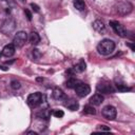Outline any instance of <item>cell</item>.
<instances>
[{
	"instance_id": "6da1fadb",
	"label": "cell",
	"mask_w": 135,
	"mask_h": 135,
	"mask_svg": "<svg viewBox=\"0 0 135 135\" xmlns=\"http://www.w3.org/2000/svg\"><path fill=\"white\" fill-rule=\"evenodd\" d=\"M114 50H115V42L111 39H103L97 45L98 53L103 56H108V55L112 54L114 52Z\"/></svg>"
},
{
	"instance_id": "52a82bcc",
	"label": "cell",
	"mask_w": 135,
	"mask_h": 135,
	"mask_svg": "<svg viewBox=\"0 0 135 135\" xmlns=\"http://www.w3.org/2000/svg\"><path fill=\"white\" fill-rule=\"evenodd\" d=\"M75 92H76V94H77L79 97H85V96H88V95L90 94L91 88H90V85L86 84V83H81V82H79V83L75 86Z\"/></svg>"
},
{
	"instance_id": "277c9868",
	"label": "cell",
	"mask_w": 135,
	"mask_h": 135,
	"mask_svg": "<svg viewBox=\"0 0 135 135\" xmlns=\"http://www.w3.org/2000/svg\"><path fill=\"white\" fill-rule=\"evenodd\" d=\"M97 91L101 94H112L115 92V89L113 84H111L108 81H101L97 84Z\"/></svg>"
},
{
	"instance_id": "e0dca14e",
	"label": "cell",
	"mask_w": 135,
	"mask_h": 135,
	"mask_svg": "<svg viewBox=\"0 0 135 135\" xmlns=\"http://www.w3.org/2000/svg\"><path fill=\"white\" fill-rule=\"evenodd\" d=\"M74 6L78 11H83L85 7V3L83 0H74Z\"/></svg>"
},
{
	"instance_id": "4316f807",
	"label": "cell",
	"mask_w": 135,
	"mask_h": 135,
	"mask_svg": "<svg viewBox=\"0 0 135 135\" xmlns=\"http://www.w3.org/2000/svg\"><path fill=\"white\" fill-rule=\"evenodd\" d=\"M27 134H34V135H37L36 132H27Z\"/></svg>"
},
{
	"instance_id": "cb8c5ba5",
	"label": "cell",
	"mask_w": 135,
	"mask_h": 135,
	"mask_svg": "<svg viewBox=\"0 0 135 135\" xmlns=\"http://www.w3.org/2000/svg\"><path fill=\"white\" fill-rule=\"evenodd\" d=\"M33 56H34V58H39L40 57V53H39V51L38 50H33Z\"/></svg>"
},
{
	"instance_id": "5bb4252c",
	"label": "cell",
	"mask_w": 135,
	"mask_h": 135,
	"mask_svg": "<svg viewBox=\"0 0 135 135\" xmlns=\"http://www.w3.org/2000/svg\"><path fill=\"white\" fill-rule=\"evenodd\" d=\"M85 68H86L85 62H84L83 60H80V61L73 68V70H74V72H76V73H82V72L85 70Z\"/></svg>"
},
{
	"instance_id": "ac0fdd59",
	"label": "cell",
	"mask_w": 135,
	"mask_h": 135,
	"mask_svg": "<svg viewBox=\"0 0 135 135\" xmlns=\"http://www.w3.org/2000/svg\"><path fill=\"white\" fill-rule=\"evenodd\" d=\"M80 81H78L77 79H75V78H70L66 82H65V85L68 86V88H70V89H75V86L79 83Z\"/></svg>"
},
{
	"instance_id": "d4e9b609",
	"label": "cell",
	"mask_w": 135,
	"mask_h": 135,
	"mask_svg": "<svg viewBox=\"0 0 135 135\" xmlns=\"http://www.w3.org/2000/svg\"><path fill=\"white\" fill-rule=\"evenodd\" d=\"M31 6H32V8H33V9H34L36 13H38V12H39V6H38L37 4H35V3H32V4H31Z\"/></svg>"
},
{
	"instance_id": "83f0119b",
	"label": "cell",
	"mask_w": 135,
	"mask_h": 135,
	"mask_svg": "<svg viewBox=\"0 0 135 135\" xmlns=\"http://www.w3.org/2000/svg\"><path fill=\"white\" fill-rule=\"evenodd\" d=\"M20 1H22V2H24V1H25V0H20Z\"/></svg>"
},
{
	"instance_id": "ba28073f",
	"label": "cell",
	"mask_w": 135,
	"mask_h": 135,
	"mask_svg": "<svg viewBox=\"0 0 135 135\" xmlns=\"http://www.w3.org/2000/svg\"><path fill=\"white\" fill-rule=\"evenodd\" d=\"M110 25H111V27L114 30V32H115L118 36H120V37H126V36H127V31H126V28H124L118 21L111 20V21H110Z\"/></svg>"
},
{
	"instance_id": "7402d4cb",
	"label": "cell",
	"mask_w": 135,
	"mask_h": 135,
	"mask_svg": "<svg viewBox=\"0 0 135 135\" xmlns=\"http://www.w3.org/2000/svg\"><path fill=\"white\" fill-rule=\"evenodd\" d=\"M97 130H98V131H110V128H109L108 126L101 124V126H98V127H97Z\"/></svg>"
},
{
	"instance_id": "9c48e42d",
	"label": "cell",
	"mask_w": 135,
	"mask_h": 135,
	"mask_svg": "<svg viewBox=\"0 0 135 135\" xmlns=\"http://www.w3.org/2000/svg\"><path fill=\"white\" fill-rule=\"evenodd\" d=\"M103 96L100 94V93H96V94H94L91 98H90V100H89V102H90V104H92V105H99V104H101L102 102H103Z\"/></svg>"
},
{
	"instance_id": "4fadbf2b",
	"label": "cell",
	"mask_w": 135,
	"mask_h": 135,
	"mask_svg": "<svg viewBox=\"0 0 135 135\" xmlns=\"http://www.w3.org/2000/svg\"><path fill=\"white\" fill-rule=\"evenodd\" d=\"M28 40H30V42H31L32 44L36 45V44L39 43L40 37H39V35H38L36 32H32V33L30 34V36H28Z\"/></svg>"
},
{
	"instance_id": "8fae6325",
	"label": "cell",
	"mask_w": 135,
	"mask_h": 135,
	"mask_svg": "<svg viewBox=\"0 0 135 135\" xmlns=\"http://www.w3.org/2000/svg\"><path fill=\"white\" fill-rule=\"evenodd\" d=\"M92 25H93V28L98 33H103L105 31V25L101 20H95Z\"/></svg>"
},
{
	"instance_id": "2e32d148",
	"label": "cell",
	"mask_w": 135,
	"mask_h": 135,
	"mask_svg": "<svg viewBox=\"0 0 135 135\" xmlns=\"http://www.w3.org/2000/svg\"><path fill=\"white\" fill-rule=\"evenodd\" d=\"M65 105H66L71 111H75V110H77V109H78V107H79L78 102H77V101H75L74 99H71L69 102H66V103H65Z\"/></svg>"
},
{
	"instance_id": "5b68a950",
	"label": "cell",
	"mask_w": 135,
	"mask_h": 135,
	"mask_svg": "<svg viewBox=\"0 0 135 135\" xmlns=\"http://www.w3.org/2000/svg\"><path fill=\"white\" fill-rule=\"evenodd\" d=\"M102 116L108 119V120H113L116 118V115H117V111H116V108L113 107V105H105L103 109H102Z\"/></svg>"
},
{
	"instance_id": "3957f363",
	"label": "cell",
	"mask_w": 135,
	"mask_h": 135,
	"mask_svg": "<svg viewBox=\"0 0 135 135\" xmlns=\"http://www.w3.org/2000/svg\"><path fill=\"white\" fill-rule=\"evenodd\" d=\"M26 40H27V34L23 31H20L15 35L14 40H13V44L17 47H22L25 44Z\"/></svg>"
},
{
	"instance_id": "603a6c76",
	"label": "cell",
	"mask_w": 135,
	"mask_h": 135,
	"mask_svg": "<svg viewBox=\"0 0 135 135\" xmlns=\"http://www.w3.org/2000/svg\"><path fill=\"white\" fill-rule=\"evenodd\" d=\"M24 13H25V15H26L27 20H32V13H31L28 9H24Z\"/></svg>"
},
{
	"instance_id": "9a60e30c",
	"label": "cell",
	"mask_w": 135,
	"mask_h": 135,
	"mask_svg": "<svg viewBox=\"0 0 135 135\" xmlns=\"http://www.w3.org/2000/svg\"><path fill=\"white\" fill-rule=\"evenodd\" d=\"M83 112H84L85 114H89V115H95V114H96V110H95V108H94L92 104H86V105H84Z\"/></svg>"
},
{
	"instance_id": "8992f818",
	"label": "cell",
	"mask_w": 135,
	"mask_h": 135,
	"mask_svg": "<svg viewBox=\"0 0 135 135\" xmlns=\"http://www.w3.org/2000/svg\"><path fill=\"white\" fill-rule=\"evenodd\" d=\"M133 9V5L130 2H119L117 4V13L121 16L129 15Z\"/></svg>"
},
{
	"instance_id": "7c38bea8",
	"label": "cell",
	"mask_w": 135,
	"mask_h": 135,
	"mask_svg": "<svg viewBox=\"0 0 135 135\" xmlns=\"http://www.w3.org/2000/svg\"><path fill=\"white\" fill-rule=\"evenodd\" d=\"M52 95H53V97H54L56 100L62 99V98L64 97V93H63V91H62L61 89H59V88H55V89H53V93H52Z\"/></svg>"
},
{
	"instance_id": "d6986e66",
	"label": "cell",
	"mask_w": 135,
	"mask_h": 135,
	"mask_svg": "<svg viewBox=\"0 0 135 135\" xmlns=\"http://www.w3.org/2000/svg\"><path fill=\"white\" fill-rule=\"evenodd\" d=\"M116 88H117V90L120 91V92H127V91H130V90H131V88L127 86L126 84H120V83H117V84H116Z\"/></svg>"
},
{
	"instance_id": "ffe728a7",
	"label": "cell",
	"mask_w": 135,
	"mask_h": 135,
	"mask_svg": "<svg viewBox=\"0 0 135 135\" xmlns=\"http://www.w3.org/2000/svg\"><path fill=\"white\" fill-rule=\"evenodd\" d=\"M52 114H53V116H55V117H57V118H61V117H63V115H64V113H63L62 110H54V111L52 112Z\"/></svg>"
},
{
	"instance_id": "484cf974",
	"label": "cell",
	"mask_w": 135,
	"mask_h": 135,
	"mask_svg": "<svg viewBox=\"0 0 135 135\" xmlns=\"http://www.w3.org/2000/svg\"><path fill=\"white\" fill-rule=\"evenodd\" d=\"M0 69H1V70H4V71L7 70V68H4V66H2V65H0Z\"/></svg>"
},
{
	"instance_id": "f1b7e54d",
	"label": "cell",
	"mask_w": 135,
	"mask_h": 135,
	"mask_svg": "<svg viewBox=\"0 0 135 135\" xmlns=\"http://www.w3.org/2000/svg\"><path fill=\"white\" fill-rule=\"evenodd\" d=\"M3 1H5V0H3Z\"/></svg>"
},
{
	"instance_id": "7a4b0ae2",
	"label": "cell",
	"mask_w": 135,
	"mask_h": 135,
	"mask_svg": "<svg viewBox=\"0 0 135 135\" xmlns=\"http://www.w3.org/2000/svg\"><path fill=\"white\" fill-rule=\"evenodd\" d=\"M42 98H43V96L41 95V93L36 92V93L30 94V95L27 96L26 101H27L28 107H31V108H36V107H38V105L42 102Z\"/></svg>"
},
{
	"instance_id": "30bf717a",
	"label": "cell",
	"mask_w": 135,
	"mask_h": 135,
	"mask_svg": "<svg viewBox=\"0 0 135 135\" xmlns=\"http://www.w3.org/2000/svg\"><path fill=\"white\" fill-rule=\"evenodd\" d=\"M15 54V45L13 43L6 44L2 50V55L5 57H11Z\"/></svg>"
},
{
	"instance_id": "44dd1931",
	"label": "cell",
	"mask_w": 135,
	"mask_h": 135,
	"mask_svg": "<svg viewBox=\"0 0 135 135\" xmlns=\"http://www.w3.org/2000/svg\"><path fill=\"white\" fill-rule=\"evenodd\" d=\"M11 86H12V89H14V90H18V89L21 86V84H20L19 81H17V80H13V81L11 82Z\"/></svg>"
}]
</instances>
